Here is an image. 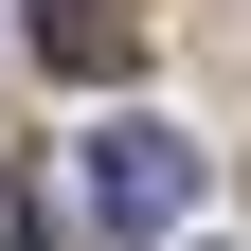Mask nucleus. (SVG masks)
<instances>
[{"label":"nucleus","instance_id":"f257e3e1","mask_svg":"<svg viewBox=\"0 0 251 251\" xmlns=\"http://www.w3.org/2000/svg\"><path fill=\"white\" fill-rule=\"evenodd\" d=\"M90 215H108L126 251H162L179 215H198V144H179V126H90Z\"/></svg>","mask_w":251,"mask_h":251}]
</instances>
